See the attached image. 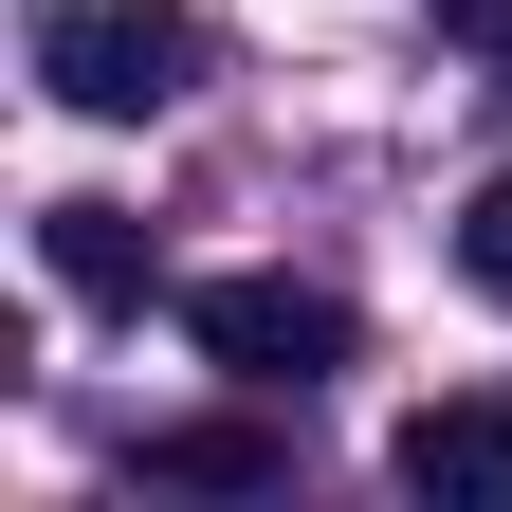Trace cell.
Wrapping results in <instances>:
<instances>
[{
  "label": "cell",
  "mask_w": 512,
  "mask_h": 512,
  "mask_svg": "<svg viewBox=\"0 0 512 512\" xmlns=\"http://www.w3.org/2000/svg\"><path fill=\"white\" fill-rule=\"evenodd\" d=\"M37 74H55V110H92V128H147L183 74H202V37H183L165 0H55V19H37Z\"/></svg>",
  "instance_id": "6da1fadb"
},
{
  "label": "cell",
  "mask_w": 512,
  "mask_h": 512,
  "mask_svg": "<svg viewBox=\"0 0 512 512\" xmlns=\"http://www.w3.org/2000/svg\"><path fill=\"white\" fill-rule=\"evenodd\" d=\"M37 256L74 311H147V238H128V202H37Z\"/></svg>",
  "instance_id": "5b68a950"
},
{
  "label": "cell",
  "mask_w": 512,
  "mask_h": 512,
  "mask_svg": "<svg viewBox=\"0 0 512 512\" xmlns=\"http://www.w3.org/2000/svg\"><path fill=\"white\" fill-rule=\"evenodd\" d=\"M128 476H147V494H275L293 439H275V421H147V439H128Z\"/></svg>",
  "instance_id": "277c9868"
},
{
  "label": "cell",
  "mask_w": 512,
  "mask_h": 512,
  "mask_svg": "<svg viewBox=\"0 0 512 512\" xmlns=\"http://www.w3.org/2000/svg\"><path fill=\"white\" fill-rule=\"evenodd\" d=\"M183 348L275 403V384H330L348 366V293H311V275H202L183 293Z\"/></svg>",
  "instance_id": "7a4b0ae2"
},
{
  "label": "cell",
  "mask_w": 512,
  "mask_h": 512,
  "mask_svg": "<svg viewBox=\"0 0 512 512\" xmlns=\"http://www.w3.org/2000/svg\"><path fill=\"white\" fill-rule=\"evenodd\" d=\"M384 476L439 512H512V384H439V403L384 439Z\"/></svg>",
  "instance_id": "3957f363"
},
{
  "label": "cell",
  "mask_w": 512,
  "mask_h": 512,
  "mask_svg": "<svg viewBox=\"0 0 512 512\" xmlns=\"http://www.w3.org/2000/svg\"><path fill=\"white\" fill-rule=\"evenodd\" d=\"M458 275H476V293H512V165L476 183V220H458Z\"/></svg>",
  "instance_id": "8992f818"
},
{
  "label": "cell",
  "mask_w": 512,
  "mask_h": 512,
  "mask_svg": "<svg viewBox=\"0 0 512 512\" xmlns=\"http://www.w3.org/2000/svg\"><path fill=\"white\" fill-rule=\"evenodd\" d=\"M439 37H458V55H476V74L512 92V0H439Z\"/></svg>",
  "instance_id": "52a82bcc"
}]
</instances>
